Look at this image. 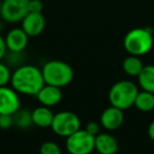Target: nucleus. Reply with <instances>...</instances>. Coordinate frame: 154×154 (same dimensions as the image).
Here are the masks:
<instances>
[{
  "mask_svg": "<svg viewBox=\"0 0 154 154\" xmlns=\"http://www.w3.org/2000/svg\"><path fill=\"white\" fill-rule=\"evenodd\" d=\"M12 72L10 68L2 61H0V87H5L11 82Z\"/></svg>",
  "mask_w": 154,
  "mask_h": 154,
  "instance_id": "20",
  "label": "nucleus"
},
{
  "mask_svg": "<svg viewBox=\"0 0 154 154\" xmlns=\"http://www.w3.org/2000/svg\"><path fill=\"white\" fill-rule=\"evenodd\" d=\"M85 130L90 133L91 135H93V136H96L97 134L100 133V124H98L96 122H90L87 124Z\"/></svg>",
  "mask_w": 154,
  "mask_h": 154,
  "instance_id": "23",
  "label": "nucleus"
},
{
  "mask_svg": "<svg viewBox=\"0 0 154 154\" xmlns=\"http://www.w3.org/2000/svg\"><path fill=\"white\" fill-rule=\"evenodd\" d=\"M134 107L140 112H151L154 110V93L148 91H138L134 101Z\"/></svg>",
  "mask_w": 154,
  "mask_h": 154,
  "instance_id": "16",
  "label": "nucleus"
},
{
  "mask_svg": "<svg viewBox=\"0 0 154 154\" xmlns=\"http://www.w3.org/2000/svg\"><path fill=\"white\" fill-rule=\"evenodd\" d=\"M1 30H2V22L0 21V31H1Z\"/></svg>",
  "mask_w": 154,
  "mask_h": 154,
  "instance_id": "26",
  "label": "nucleus"
},
{
  "mask_svg": "<svg viewBox=\"0 0 154 154\" xmlns=\"http://www.w3.org/2000/svg\"><path fill=\"white\" fill-rule=\"evenodd\" d=\"M39 154H61V149L55 141L48 140L41 143L39 148Z\"/></svg>",
  "mask_w": 154,
  "mask_h": 154,
  "instance_id": "19",
  "label": "nucleus"
},
{
  "mask_svg": "<svg viewBox=\"0 0 154 154\" xmlns=\"http://www.w3.org/2000/svg\"><path fill=\"white\" fill-rule=\"evenodd\" d=\"M138 91V87L131 80H119L110 89L109 101L111 106L125 111L134 107Z\"/></svg>",
  "mask_w": 154,
  "mask_h": 154,
  "instance_id": "4",
  "label": "nucleus"
},
{
  "mask_svg": "<svg viewBox=\"0 0 154 154\" xmlns=\"http://www.w3.org/2000/svg\"><path fill=\"white\" fill-rule=\"evenodd\" d=\"M154 45L153 31L150 28H135L130 30L124 38V48L129 55L141 57L147 55Z\"/></svg>",
  "mask_w": 154,
  "mask_h": 154,
  "instance_id": "2",
  "label": "nucleus"
},
{
  "mask_svg": "<svg viewBox=\"0 0 154 154\" xmlns=\"http://www.w3.org/2000/svg\"><path fill=\"white\" fill-rule=\"evenodd\" d=\"M1 5H2V0H0V10H1Z\"/></svg>",
  "mask_w": 154,
  "mask_h": 154,
  "instance_id": "27",
  "label": "nucleus"
},
{
  "mask_svg": "<svg viewBox=\"0 0 154 154\" xmlns=\"http://www.w3.org/2000/svg\"><path fill=\"white\" fill-rule=\"evenodd\" d=\"M19 109V94L12 87H0V114L14 115Z\"/></svg>",
  "mask_w": 154,
  "mask_h": 154,
  "instance_id": "8",
  "label": "nucleus"
},
{
  "mask_svg": "<svg viewBox=\"0 0 154 154\" xmlns=\"http://www.w3.org/2000/svg\"><path fill=\"white\" fill-rule=\"evenodd\" d=\"M51 129L56 135L66 138L82 129V122L74 112L60 111L54 114Z\"/></svg>",
  "mask_w": 154,
  "mask_h": 154,
  "instance_id": "5",
  "label": "nucleus"
},
{
  "mask_svg": "<svg viewBox=\"0 0 154 154\" xmlns=\"http://www.w3.org/2000/svg\"><path fill=\"white\" fill-rule=\"evenodd\" d=\"M43 2L41 0H30L29 1V12L32 13H42Z\"/></svg>",
  "mask_w": 154,
  "mask_h": 154,
  "instance_id": "22",
  "label": "nucleus"
},
{
  "mask_svg": "<svg viewBox=\"0 0 154 154\" xmlns=\"http://www.w3.org/2000/svg\"><path fill=\"white\" fill-rule=\"evenodd\" d=\"M41 72L45 84L60 89L70 85L74 78V71L72 66L68 62L58 59L45 62L41 69Z\"/></svg>",
  "mask_w": 154,
  "mask_h": 154,
  "instance_id": "3",
  "label": "nucleus"
},
{
  "mask_svg": "<svg viewBox=\"0 0 154 154\" xmlns=\"http://www.w3.org/2000/svg\"><path fill=\"white\" fill-rule=\"evenodd\" d=\"M36 98L41 106L53 108L62 99V91L60 88L45 84L36 94Z\"/></svg>",
  "mask_w": 154,
  "mask_h": 154,
  "instance_id": "12",
  "label": "nucleus"
},
{
  "mask_svg": "<svg viewBox=\"0 0 154 154\" xmlns=\"http://www.w3.org/2000/svg\"><path fill=\"white\" fill-rule=\"evenodd\" d=\"M31 114H32L33 125L39 128H51L54 118V112L52 111L51 108L39 106L31 111Z\"/></svg>",
  "mask_w": 154,
  "mask_h": 154,
  "instance_id": "14",
  "label": "nucleus"
},
{
  "mask_svg": "<svg viewBox=\"0 0 154 154\" xmlns=\"http://www.w3.org/2000/svg\"><path fill=\"white\" fill-rule=\"evenodd\" d=\"M125 122L124 111L114 106L106 108L103 111L99 118V124L103 129H106L109 132L115 131L122 126Z\"/></svg>",
  "mask_w": 154,
  "mask_h": 154,
  "instance_id": "9",
  "label": "nucleus"
},
{
  "mask_svg": "<svg viewBox=\"0 0 154 154\" xmlns=\"http://www.w3.org/2000/svg\"><path fill=\"white\" fill-rule=\"evenodd\" d=\"M10 84L18 94L36 96L45 82L41 69L33 64H22L12 72Z\"/></svg>",
  "mask_w": 154,
  "mask_h": 154,
  "instance_id": "1",
  "label": "nucleus"
},
{
  "mask_svg": "<svg viewBox=\"0 0 154 154\" xmlns=\"http://www.w3.org/2000/svg\"><path fill=\"white\" fill-rule=\"evenodd\" d=\"M143 66L140 57L134 55H128L122 61V70L128 76L137 77L141 72Z\"/></svg>",
  "mask_w": 154,
  "mask_h": 154,
  "instance_id": "17",
  "label": "nucleus"
},
{
  "mask_svg": "<svg viewBox=\"0 0 154 154\" xmlns=\"http://www.w3.org/2000/svg\"><path fill=\"white\" fill-rule=\"evenodd\" d=\"M138 86L141 90L154 93V66L147 64L143 66L141 72L137 76Z\"/></svg>",
  "mask_w": 154,
  "mask_h": 154,
  "instance_id": "15",
  "label": "nucleus"
},
{
  "mask_svg": "<svg viewBox=\"0 0 154 154\" xmlns=\"http://www.w3.org/2000/svg\"><path fill=\"white\" fill-rule=\"evenodd\" d=\"M30 0H2L0 17L9 23L21 22L29 13Z\"/></svg>",
  "mask_w": 154,
  "mask_h": 154,
  "instance_id": "7",
  "label": "nucleus"
},
{
  "mask_svg": "<svg viewBox=\"0 0 154 154\" xmlns=\"http://www.w3.org/2000/svg\"><path fill=\"white\" fill-rule=\"evenodd\" d=\"M66 149L70 154H91L95 150V136L79 129L66 137Z\"/></svg>",
  "mask_w": 154,
  "mask_h": 154,
  "instance_id": "6",
  "label": "nucleus"
},
{
  "mask_svg": "<svg viewBox=\"0 0 154 154\" xmlns=\"http://www.w3.org/2000/svg\"><path fill=\"white\" fill-rule=\"evenodd\" d=\"M45 28V18L42 13L29 12L21 21V29L29 37H37Z\"/></svg>",
  "mask_w": 154,
  "mask_h": 154,
  "instance_id": "11",
  "label": "nucleus"
},
{
  "mask_svg": "<svg viewBox=\"0 0 154 154\" xmlns=\"http://www.w3.org/2000/svg\"><path fill=\"white\" fill-rule=\"evenodd\" d=\"M29 38L30 37L21 28H14L10 30L5 37L8 51L11 53H22L28 47Z\"/></svg>",
  "mask_w": 154,
  "mask_h": 154,
  "instance_id": "10",
  "label": "nucleus"
},
{
  "mask_svg": "<svg viewBox=\"0 0 154 154\" xmlns=\"http://www.w3.org/2000/svg\"><path fill=\"white\" fill-rule=\"evenodd\" d=\"M148 136L151 140L154 141V119L150 122L149 127H148Z\"/></svg>",
  "mask_w": 154,
  "mask_h": 154,
  "instance_id": "25",
  "label": "nucleus"
},
{
  "mask_svg": "<svg viewBox=\"0 0 154 154\" xmlns=\"http://www.w3.org/2000/svg\"><path fill=\"white\" fill-rule=\"evenodd\" d=\"M13 126H14L13 115L0 114V129L1 130H9Z\"/></svg>",
  "mask_w": 154,
  "mask_h": 154,
  "instance_id": "21",
  "label": "nucleus"
},
{
  "mask_svg": "<svg viewBox=\"0 0 154 154\" xmlns=\"http://www.w3.org/2000/svg\"><path fill=\"white\" fill-rule=\"evenodd\" d=\"M118 149L119 143L111 133L100 132L95 136V150L99 154H116Z\"/></svg>",
  "mask_w": 154,
  "mask_h": 154,
  "instance_id": "13",
  "label": "nucleus"
},
{
  "mask_svg": "<svg viewBox=\"0 0 154 154\" xmlns=\"http://www.w3.org/2000/svg\"><path fill=\"white\" fill-rule=\"evenodd\" d=\"M13 118H14V126L18 127L20 129H28L33 125L31 111L22 110L21 108L14 114Z\"/></svg>",
  "mask_w": 154,
  "mask_h": 154,
  "instance_id": "18",
  "label": "nucleus"
},
{
  "mask_svg": "<svg viewBox=\"0 0 154 154\" xmlns=\"http://www.w3.org/2000/svg\"><path fill=\"white\" fill-rule=\"evenodd\" d=\"M7 45H5V37L1 36L0 34V61H2V59L5 57L7 55Z\"/></svg>",
  "mask_w": 154,
  "mask_h": 154,
  "instance_id": "24",
  "label": "nucleus"
}]
</instances>
